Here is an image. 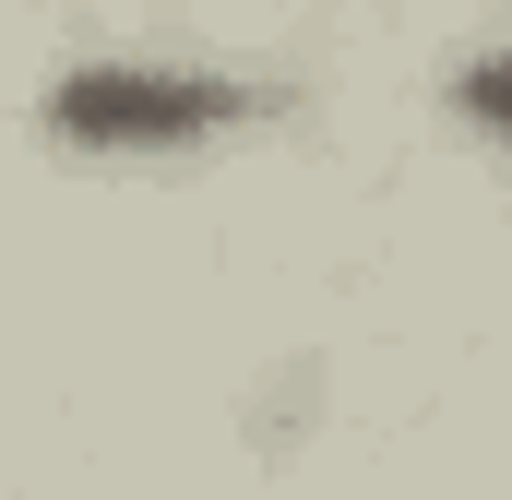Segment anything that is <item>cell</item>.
I'll return each instance as SVG.
<instances>
[{"label":"cell","instance_id":"cell-1","mask_svg":"<svg viewBox=\"0 0 512 500\" xmlns=\"http://www.w3.org/2000/svg\"><path fill=\"white\" fill-rule=\"evenodd\" d=\"M286 96L274 84H203V72H131V60H96L48 96V131L72 143H108V155H155V143H203V131L274 120Z\"/></svg>","mask_w":512,"mask_h":500},{"label":"cell","instance_id":"cell-2","mask_svg":"<svg viewBox=\"0 0 512 500\" xmlns=\"http://www.w3.org/2000/svg\"><path fill=\"white\" fill-rule=\"evenodd\" d=\"M453 108H465L477 131H501V143H512V60H465V84H453Z\"/></svg>","mask_w":512,"mask_h":500}]
</instances>
